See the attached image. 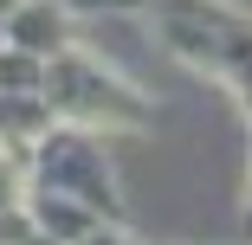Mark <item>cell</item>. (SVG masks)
I'll return each instance as SVG.
<instances>
[{"mask_svg":"<svg viewBox=\"0 0 252 245\" xmlns=\"http://www.w3.org/2000/svg\"><path fill=\"white\" fill-rule=\"evenodd\" d=\"M7 45H20V52H32V58H59L65 52V13L59 7H13Z\"/></svg>","mask_w":252,"mask_h":245,"instance_id":"obj_1","label":"cell"}]
</instances>
